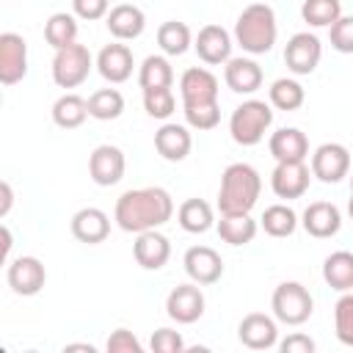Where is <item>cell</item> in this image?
I'll list each match as a JSON object with an SVG mask.
<instances>
[{
	"mask_svg": "<svg viewBox=\"0 0 353 353\" xmlns=\"http://www.w3.org/2000/svg\"><path fill=\"white\" fill-rule=\"evenodd\" d=\"M193 50L199 52V58L210 66H218V63H226L232 58V33L221 25H204L196 39H193Z\"/></svg>",
	"mask_w": 353,
	"mask_h": 353,
	"instance_id": "2e32d148",
	"label": "cell"
},
{
	"mask_svg": "<svg viewBox=\"0 0 353 353\" xmlns=\"http://www.w3.org/2000/svg\"><path fill=\"white\" fill-rule=\"evenodd\" d=\"M72 11H74L77 19L94 22V19L108 17V11H110V0H72Z\"/></svg>",
	"mask_w": 353,
	"mask_h": 353,
	"instance_id": "7bdbcfd3",
	"label": "cell"
},
{
	"mask_svg": "<svg viewBox=\"0 0 353 353\" xmlns=\"http://www.w3.org/2000/svg\"><path fill=\"white\" fill-rule=\"evenodd\" d=\"M85 119H88V99H83L80 94H63V97L55 99L52 121L61 130H77Z\"/></svg>",
	"mask_w": 353,
	"mask_h": 353,
	"instance_id": "83f0119b",
	"label": "cell"
},
{
	"mask_svg": "<svg viewBox=\"0 0 353 353\" xmlns=\"http://www.w3.org/2000/svg\"><path fill=\"white\" fill-rule=\"evenodd\" d=\"M72 234L74 240L85 243V245H97V243H105L108 234H110V218L105 210L99 207H83L72 215Z\"/></svg>",
	"mask_w": 353,
	"mask_h": 353,
	"instance_id": "d6986e66",
	"label": "cell"
},
{
	"mask_svg": "<svg viewBox=\"0 0 353 353\" xmlns=\"http://www.w3.org/2000/svg\"><path fill=\"white\" fill-rule=\"evenodd\" d=\"M171 215H174V199L165 188H157V185L124 190L116 199V210H113V221L119 223V229L135 232V234L168 223Z\"/></svg>",
	"mask_w": 353,
	"mask_h": 353,
	"instance_id": "6da1fadb",
	"label": "cell"
},
{
	"mask_svg": "<svg viewBox=\"0 0 353 353\" xmlns=\"http://www.w3.org/2000/svg\"><path fill=\"white\" fill-rule=\"evenodd\" d=\"M6 281L17 295L30 298V295L41 292V287L47 281V270H44L41 259H36V256H17L8 262Z\"/></svg>",
	"mask_w": 353,
	"mask_h": 353,
	"instance_id": "30bf717a",
	"label": "cell"
},
{
	"mask_svg": "<svg viewBox=\"0 0 353 353\" xmlns=\"http://www.w3.org/2000/svg\"><path fill=\"white\" fill-rule=\"evenodd\" d=\"M218 77L204 66H190L179 77V94L182 105H201V102H218Z\"/></svg>",
	"mask_w": 353,
	"mask_h": 353,
	"instance_id": "9a60e30c",
	"label": "cell"
},
{
	"mask_svg": "<svg viewBox=\"0 0 353 353\" xmlns=\"http://www.w3.org/2000/svg\"><path fill=\"white\" fill-rule=\"evenodd\" d=\"M157 44L165 55H185L193 44V33L185 22L179 19H168L157 28Z\"/></svg>",
	"mask_w": 353,
	"mask_h": 353,
	"instance_id": "4dcf8cb0",
	"label": "cell"
},
{
	"mask_svg": "<svg viewBox=\"0 0 353 353\" xmlns=\"http://www.w3.org/2000/svg\"><path fill=\"white\" fill-rule=\"evenodd\" d=\"M268 97H270V105L279 108V110H298L303 105V99H306V91H303V85L298 80L279 77V80H273Z\"/></svg>",
	"mask_w": 353,
	"mask_h": 353,
	"instance_id": "e575fe53",
	"label": "cell"
},
{
	"mask_svg": "<svg viewBox=\"0 0 353 353\" xmlns=\"http://www.w3.org/2000/svg\"><path fill=\"white\" fill-rule=\"evenodd\" d=\"M323 279L336 292L353 290V254L350 251H334L323 262Z\"/></svg>",
	"mask_w": 353,
	"mask_h": 353,
	"instance_id": "4316f807",
	"label": "cell"
},
{
	"mask_svg": "<svg viewBox=\"0 0 353 353\" xmlns=\"http://www.w3.org/2000/svg\"><path fill=\"white\" fill-rule=\"evenodd\" d=\"M273 317L284 325H303L314 312V298L301 281H281L270 298Z\"/></svg>",
	"mask_w": 353,
	"mask_h": 353,
	"instance_id": "5b68a950",
	"label": "cell"
},
{
	"mask_svg": "<svg viewBox=\"0 0 353 353\" xmlns=\"http://www.w3.org/2000/svg\"><path fill=\"white\" fill-rule=\"evenodd\" d=\"M185 273L190 276V281L207 287V284H215L221 276H223V259L215 248L210 245H190L185 251Z\"/></svg>",
	"mask_w": 353,
	"mask_h": 353,
	"instance_id": "5bb4252c",
	"label": "cell"
},
{
	"mask_svg": "<svg viewBox=\"0 0 353 353\" xmlns=\"http://www.w3.org/2000/svg\"><path fill=\"white\" fill-rule=\"evenodd\" d=\"M105 347H108V353H141V350H143L141 339H138L130 328H116V331L108 336Z\"/></svg>",
	"mask_w": 353,
	"mask_h": 353,
	"instance_id": "b9f144b4",
	"label": "cell"
},
{
	"mask_svg": "<svg viewBox=\"0 0 353 353\" xmlns=\"http://www.w3.org/2000/svg\"><path fill=\"white\" fill-rule=\"evenodd\" d=\"M350 193H353V176H350Z\"/></svg>",
	"mask_w": 353,
	"mask_h": 353,
	"instance_id": "681fc988",
	"label": "cell"
},
{
	"mask_svg": "<svg viewBox=\"0 0 353 353\" xmlns=\"http://www.w3.org/2000/svg\"><path fill=\"white\" fill-rule=\"evenodd\" d=\"M309 179H312V171L303 160L276 163V168L270 174V188L279 199H301L309 190Z\"/></svg>",
	"mask_w": 353,
	"mask_h": 353,
	"instance_id": "e0dca14e",
	"label": "cell"
},
{
	"mask_svg": "<svg viewBox=\"0 0 353 353\" xmlns=\"http://www.w3.org/2000/svg\"><path fill=\"white\" fill-rule=\"evenodd\" d=\"M262 229L270 234V237H290L295 229H298V215L292 207L287 204H270L262 218H259Z\"/></svg>",
	"mask_w": 353,
	"mask_h": 353,
	"instance_id": "836d02e7",
	"label": "cell"
},
{
	"mask_svg": "<svg viewBox=\"0 0 353 353\" xmlns=\"http://www.w3.org/2000/svg\"><path fill=\"white\" fill-rule=\"evenodd\" d=\"M132 66H135L132 50L127 44H119V41L116 44H105L99 50V55H97V72L108 83H124V80H130Z\"/></svg>",
	"mask_w": 353,
	"mask_h": 353,
	"instance_id": "7402d4cb",
	"label": "cell"
},
{
	"mask_svg": "<svg viewBox=\"0 0 353 353\" xmlns=\"http://www.w3.org/2000/svg\"><path fill=\"white\" fill-rule=\"evenodd\" d=\"M350 171V152L347 146L331 141V143H320L312 154V176H317L325 185H336L347 176Z\"/></svg>",
	"mask_w": 353,
	"mask_h": 353,
	"instance_id": "52a82bcc",
	"label": "cell"
},
{
	"mask_svg": "<svg viewBox=\"0 0 353 353\" xmlns=\"http://www.w3.org/2000/svg\"><path fill=\"white\" fill-rule=\"evenodd\" d=\"M154 149L163 160L168 163H179L190 154L193 149V138H190V130L185 124H171L165 121L157 132H154Z\"/></svg>",
	"mask_w": 353,
	"mask_h": 353,
	"instance_id": "603a6c76",
	"label": "cell"
},
{
	"mask_svg": "<svg viewBox=\"0 0 353 353\" xmlns=\"http://www.w3.org/2000/svg\"><path fill=\"white\" fill-rule=\"evenodd\" d=\"M0 234H3V259L8 262V254H11V245H14V240H11V229L3 223L0 226Z\"/></svg>",
	"mask_w": 353,
	"mask_h": 353,
	"instance_id": "bcb514c9",
	"label": "cell"
},
{
	"mask_svg": "<svg viewBox=\"0 0 353 353\" xmlns=\"http://www.w3.org/2000/svg\"><path fill=\"white\" fill-rule=\"evenodd\" d=\"M44 39L52 50L69 47L77 41V17L66 14V11H55L47 22H44Z\"/></svg>",
	"mask_w": 353,
	"mask_h": 353,
	"instance_id": "f546056e",
	"label": "cell"
},
{
	"mask_svg": "<svg viewBox=\"0 0 353 353\" xmlns=\"http://www.w3.org/2000/svg\"><path fill=\"white\" fill-rule=\"evenodd\" d=\"M11 207H14V190H11V182L3 179L0 182V218H6L11 212Z\"/></svg>",
	"mask_w": 353,
	"mask_h": 353,
	"instance_id": "f6af8a7d",
	"label": "cell"
},
{
	"mask_svg": "<svg viewBox=\"0 0 353 353\" xmlns=\"http://www.w3.org/2000/svg\"><path fill=\"white\" fill-rule=\"evenodd\" d=\"M165 312L174 323L179 325H190L204 314V292L199 290V284H176L168 298H165Z\"/></svg>",
	"mask_w": 353,
	"mask_h": 353,
	"instance_id": "8fae6325",
	"label": "cell"
},
{
	"mask_svg": "<svg viewBox=\"0 0 353 353\" xmlns=\"http://www.w3.org/2000/svg\"><path fill=\"white\" fill-rule=\"evenodd\" d=\"M28 74V41L19 33H0V83L17 85Z\"/></svg>",
	"mask_w": 353,
	"mask_h": 353,
	"instance_id": "9c48e42d",
	"label": "cell"
},
{
	"mask_svg": "<svg viewBox=\"0 0 353 353\" xmlns=\"http://www.w3.org/2000/svg\"><path fill=\"white\" fill-rule=\"evenodd\" d=\"M66 350H88V353H94V345H66Z\"/></svg>",
	"mask_w": 353,
	"mask_h": 353,
	"instance_id": "7dc6e473",
	"label": "cell"
},
{
	"mask_svg": "<svg viewBox=\"0 0 353 353\" xmlns=\"http://www.w3.org/2000/svg\"><path fill=\"white\" fill-rule=\"evenodd\" d=\"M182 110H185L188 127H193V130H212V127H218V121H221V108H218V102L182 105Z\"/></svg>",
	"mask_w": 353,
	"mask_h": 353,
	"instance_id": "74e56055",
	"label": "cell"
},
{
	"mask_svg": "<svg viewBox=\"0 0 353 353\" xmlns=\"http://www.w3.org/2000/svg\"><path fill=\"white\" fill-rule=\"evenodd\" d=\"M301 17L312 28H331L342 17V3L339 0H303Z\"/></svg>",
	"mask_w": 353,
	"mask_h": 353,
	"instance_id": "d590c367",
	"label": "cell"
},
{
	"mask_svg": "<svg viewBox=\"0 0 353 353\" xmlns=\"http://www.w3.org/2000/svg\"><path fill=\"white\" fill-rule=\"evenodd\" d=\"M91 66H94V58H91L88 47L74 41L69 47L55 50V55H52V80H55L58 88H77L88 80Z\"/></svg>",
	"mask_w": 353,
	"mask_h": 353,
	"instance_id": "8992f818",
	"label": "cell"
},
{
	"mask_svg": "<svg viewBox=\"0 0 353 353\" xmlns=\"http://www.w3.org/2000/svg\"><path fill=\"white\" fill-rule=\"evenodd\" d=\"M223 80L234 94H254L262 85V66L254 58H229L223 66Z\"/></svg>",
	"mask_w": 353,
	"mask_h": 353,
	"instance_id": "d4e9b609",
	"label": "cell"
},
{
	"mask_svg": "<svg viewBox=\"0 0 353 353\" xmlns=\"http://www.w3.org/2000/svg\"><path fill=\"white\" fill-rule=\"evenodd\" d=\"M174 83V69L165 55H146L141 69H138V85L146 88H171Z\"/></svg>",
	"mask_w": 353,
	"mask_h": 353,
	"instance_id": "1f68e13d",
	"label": "cell"
},
{
	"mask_svg": "<svg viewBox=\"0 0 353 353\" xmlns=\"http://www.w3.org/2000/svg\"><path fill=\"white\" fill-rule=\"evenodd\" d=\"M328 39H331V47L336 52L353 55V17H339L328 28Z\"/></svg>",
	"mask_w": 353,
	"mask_h": 353,
	"instance_id": "ab89813d",
	"label": "cell"
},
{
	"mask_svg": "<svg viewBox=\"0 0 353 353\" xmlns=\"http://www.w3.org/2000/svg\"><path fill=\"white\" fill-rule=\"evenodd\" d=\"M262 193V176L248 163H232L221 174L218 188V210L221 215H240L251 212L256 207V199Z\"/></svg>",
	"mask_w": 353,
	"mask_h": 353,
	"instance_id": "7a4b0ae2",
	"label": "cell"
},
{
	"mask_svg": "<svg viewBox=\"0 0 353 353\" xmlns=\"http://www.w3.org/2000/svg\"><path fill=\"white\" fill-rule=\"evenodd\" d=\"M237 339L248 347V350H270L273 345H279V325L276 317L265 314V312H251L240 320L237 325Z\"/></svg>",
	"mask_w": 353,
	"mask_h": 353,
	"instance_id": "7c38bea8",
	"label": "cell"
},
{
	"mask_svg": "<svg viewBox=\"0 0 353 353\" xmlns=\"http://www.w3.org/2000/svg\"><path fill=\"white\" fill-rule=\"evenodd\" d=\"M334 331L342 345L353 347V292H342L334 303Z\"/></svg>",
	"mask_w": 353,
	"mask_h": 353,
	"instance_id": "8d00e7d4",
	"label": "cell"
},
{
	"mask_svg": "<svg viewBox=\"0 0 353 353\" xmlns=\"http://www.w3.org/2000/svg\"><path fill=\"white\" fill-rule=\"evenodd\" d=\"M273 124V110L265 99H245L229 116L232 141L240 146H256Z\"/></svg>",
	"mask_w": 353,
	"mask_h": 353,
	"instance_id": "277c9868",
	"label": "cell"
},
{
	"mask_svg": "<svg viewBox=\"0 0 353 353\" xmlns=\"http://www.w3.org/2000/svg\"><path fill=\"white\" fill-rule=\"evenodd\" d=\"M124 113V97L119 88H99L88 97V116L97 121H113Z\"/></svg>",
	"mask_w": 353,
	"mask_h": 353,
	"instance_id": "d6a6232c",
	"label": "cell"
},
{
	"mask_svg": "<svg viewBox=\"0 0 353 353\" xmlns=\"http://www.w3.org/2000/svg\"><path fill=\"white\" fill-rule=\"evenodd\" d=\"M347 212H350V218H353V193H350V201H347Z\"/></svg>",
	"mask_w": 353,
	"mask_h": 353,
	"instance_id": "c3c4849f",
	"label": "cell"
},
{
	"mask_svg": "<svg viewBox=\"0 0 353 353\" xmlns=\"http://www.w3.org/2000/svg\"><path fill=\"white\" fill-rule=\"evenodd\" d=\"M279 36L276 25V11L268 3H251L240 11L234 22V41L248 52V55H265L273 50Z\"/></svg>",
	"mask_w": 353,
	"mask_h": 353,
	"instance_id": "3957f363",
	"label": "cell"
},
{
	"mask_svg": "<svg viewBox=\"0 0 353 353\" xmlns=\"http://www.w3.org/2000/svg\"><path fill=\"white\" fill-rule=\"evenodd\" d=\"M149 345H152L154 353H179V350H185V339H182V334L174 331V328H157V331L152 334Z\"/></svg>",
	"mask_w": 353,
	"mask_h": 353,
	"instance_id": "60d3db41",
	"label": "cell"
},
{
	"mask_svg": "<svg viewBox=\"0 0 353 353\" xmlns=\"http://www.w3.org/2000/svg\"><path fill=\"white\" fill-rule=\"evenodd\" d=\"M279 350L281 353H312L314 350V339H309L306 334H290L287 339L279 342Z\"/></svg>",
	"mask_w": 353,
	"mask_h": 353,
	"instance_id": "ee69618b",
	"label": "cell"
},
{
	"mask_svg": "<svg viewBox=\"0 0 353 353\" xmlns=\"http://www.w3.org/2000/svg\"><path fill=\"white\" fill-rule=\"evenodd\" d=\"M268 149L276 157V163H298L309 154V138L298 127H281L270 135Z\"/></svg>",
	"mask_w": 353,
	"mask_h": 353,
	"instance_id": "cb8c5ba5",
	"label": "cell"
},
{
	"mask_svg": "<svg viewBox=\"0 0 353 353\" xmlns=\"http://www.w3.org/2000/svg\"><path fill=\"white\" fill-rule=\"evenodd\" d=\"M143 108L152 119H168L176 108V99L171 88H146L143 91Z\"/></svg>",
	"mask_w": 353,
	"mask_h": 353,
	"instance_id": "f35d334b",
	"label": "cell"
},
{
	"mask_svg": "<svg viewBox=\"0 0 353 353\" xmlns=\"http://www.w3.org/2000/svg\"><path fill=\"white\" fill-rule=\"evenodd\" d=\"M132 256L143 270H160L171 259V243L157 229L141 232L132 243Z\"/></svg>",
	"mask_w": 353,
	"mask_h": 353,
	"instance_id": "ffe728a7",
	"label": "cell"
},
{
	"mask_svg": "<svg viewBox=\"0 0 353 353\" xmlns=\"http://www.w3.org/2000/svg\"><path fill=\"white\" fill-rule=\"evenodd\" d=\"M301 226L306 229V234L325 240L342 229V212L331 201H312L301 215Z\"/></svg>",
	"mask_w": 353,
	"mask_h": 353,
	"instance_id": "ac0fdd59",
	"label": "cell"
},
{
	"mask_svg": "<svg viewBox=\"0 0 353 353\" xmlns=\"http://www.w3.org/2000/svg\"><path fill=\"white\" fill-rule=\"evenodd\" d=\"M323 58V44L314 33L301 30L295 36H290L287 47H284V63L292 74H312L317 69Z\"/></svg>",
	"mask_w": 353,
	"mask_h": 353,
	"instance_id": "ba28073f",
	"label": "cell"
},
{
	"mask_svg": "<svg viewBox=\"0 0 353 353\" xmlns=\"http://www.w3.org/2000/svg\"><path fill=\"white\" fill-rule=\"evenodd\" d=\"M256 221L251 218V212H240V215H221L218 221V234L223 243L229 245H248L256 237Z\"/></svg>",
	"mask_w": 353,
	"mask_h": 353,
	"instance_id": "f1b7e54d",
	"label": "cell"
},
{
	"mask_svg": "<svg viewBox=\"0 0 353 353\" xmlns=\"http://www.w3.org/2000/svg\"><path fill=\"white\" fill-rule=\"evenodd\" d=\"M124 168H127V160H124V152L113 143H102L91 152L88 157V174L91 179L99 185V188H110L116 182H121L124 176Z\"/></svg>",
	"mask_w": 353,
	"mask_h": 353,
	"instance_id": "4fadbf2b",
	"label": "cell"
},
{
	"mask_svg": "<svg viewBox=\"0 0 353 353\" xmlns=\"http://www.w3.org/2000/svg\"><path fill=\"white\" fill-rule=\"evenodd\" d=\"M176 221L190 234H204L215 223V212L204 199H185L176 210Z\"/></svg>",
	"mask_w": 353,
	"mask_h": 353,
	"instance_id": "484cf974",
	"label": "cell"
},
{
	"mask_svg": "<svg viewBox=\"0 0 353 353\" xmlns=\"http://www.w3.org/2000/svg\"><path fill=\"white\" fill-rule=\"evenodd\" d=\"M105 25H108V30H110L113 39H119V41H132V39H138V36L143 33V28H146V14H143L138 6H132V3H119V6H113V8L108 11Z\"/></svg>",
	"mask_w": 353,
	"mask_h": 353,
	"instance_id": "44dd1931",
	"label": "cell"
}]
</instances>
